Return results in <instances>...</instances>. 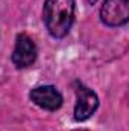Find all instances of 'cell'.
Instances as JSON below:
<instances>
[{
	"instance_id": "obj_1",
	"label": "cell",
	"mask_w": 129,
	"mask_h": 131,
	"mask_svg": "<svg viewBox=\"0 0 129 131\" xmlns=\"http://www.w3.org/2000/svg\"><path fill=\"white\" fill-rule=\"evenodd\" d=\"M43 20L52 37H65L74 20V0H46Z\"/></svg>"
},
{
	"instance_id": "obj_2",
	"label": "cell",
	"mask_w": 129,
	"mask_h": 131,
	"mask_svg": "<svg viewBox=\"0 0 129 131\" xmlns=\"http://www.w3.org/2000/svg\"><path fill=\"white\" fill-rule=\"evenodd\" d=\"M74 92H76V104H74V121L84 122L91 114L94 113L99 107V98L96 92L91 90L90 87L84 85L82 82L74 84Z\"/></svg>"
},
{
	"instance_id": "obj_3",
	"label": "cell",
	"mask_w": 129,
	"mask_h": 131,
	"mask_svg": "<svg viewBox=\"0 0 129 131\" xmlns=\"http://www.w3.org/2000/svg\"><path fill=\"white\" fill-rule=\"evenodd\" d=\"M100 20L111 28L126 25L129 20V0H105L100 8Z\"/></svg>"
},
{
	"instance_id": "obj_4",
	"label": "cell",
	"mask_w": 129,
	"mask_h": 131,
	"mask_svg": "<svg viewBox=\"0 0 129 131\" xmlns=\"http://www.w3.org/2000/svg\"><path fill=\"white\" fill-rule=\"evenodd\" d=\"M29 98L35 105H38L43 110L47 111H56L58 108H61L64 99L62 95L59 93V90L53 85H41V87H35L31 90Z\"/></svg>"
},
{
	"instance_id": "obj_5",
	"label": "cell",
	"mask_w": 129,
	"mask_h": 131,
	"mask_svg": "<svg viewBox=\"0 0 129 131\" xmlns=\"http://www.w3.org/2000/svg\"><path fill=\"white\" fill-rule=\"evenodd\" d=\"M36 53L38 52H36V46H35L33 40L26 34H20L17 37L15 47L12 52V63L20 69L29 67L35 63Z\"/></svg>"
},
{
	"instance_id": "obj_6",
	"label": "cell",
	"mask_w": 129,
	"mask_h": 131,
	"mask_svg": "<svg viewBox=\"0 0 129 131\" xmlns=\"http://www.w3.org/2000/svg\"><path fill=\"white\" fill-rule=\"evenodd\" d=\"M87 2H88V3H91V5H94V3H96L97 0H87Z\"/></svg>"
},
{
	"instance_id": "obj_7",
	"label": "cell",
	"mask_w": 129,
	"mask_h": 131,
	"mask_svg": "<svg viewBox=\"0 0 129 131\" xmlns=\"http://www.w3.org/2000/svg\"><path fill=\"white\" fill-rule=\"evenodd\" d=\"M76 131H85V130H76Z\"/></svg>"
}]
</instances>
